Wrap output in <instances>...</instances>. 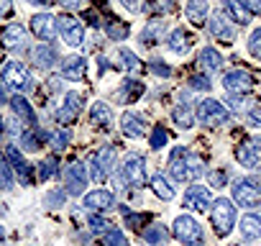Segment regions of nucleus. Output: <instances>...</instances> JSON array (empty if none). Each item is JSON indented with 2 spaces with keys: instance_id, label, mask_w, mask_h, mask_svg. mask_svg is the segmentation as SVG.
Segmentation results:
<instances>
[{
  "instance_id": "1",
  "label": "nucleus",
  "mask_w": 261,
  "mask_h": 246,
  "mask_svg": "<svg viewBox=\"0 0 261 246\" xmlns=\"http://www.w3.org/2000/svg\"><path fill=\"white\" fill-rule=\"evenodd\" d=\"M0 82H3L6 90H11L16 95H23V92H29L34 87V77L21 62L3 64V69H0Z\"/></svg>"
},
{
  "instance_id": "2",
  "label": "nucleus",
  "mask_w": 261,
  "mask_h": 246,
  "mask_svg": "<svg viewBox=\"0 0 261 246\" xmlns=\"http://www.w3.org/2000/svg\"><path fill=\"white\" fill-rule=\"evenodd\" d=\"M210 223H213L215 236L225 238V236L233 231V226H236V205H233V200H228V198H218V200H213V208H210Z\"/></svg>"
},
{
  "instance_id": "3",
  "label": "nucleus",
  "mask_w": 261,
  "mask_h": 246,
  "mask_svg": "<svg viewBox=\"0 0 261 246\" xmlns=\"http://www.w3.org/2000/svg\"><path fill=\"white\" fill-rule=\"evenodd\" d=\"M172 233L185 246H200L202 243V226L192 215H177L172 223Z\"/></svg>"
},
{
  "instance_id": "4",
  "label": "nucleus",
  "mask_w": 261,
  "mask_h": 246,
  "mask_svg": "<svg viewBox=\"0 0 261 246\" xmlns=\"http://www.w3.org/2000/svg\"><path fill=\"white\" fill-rule=\"evenodd\" d=\"M233 203L241 208H253L261 203V182L253 177H241L233 185Z\"/></svg>"
},
{
  "instance_id": "5",
  "label": "nucleus",
  "mask_w": 261,
  "mask_h": 246,
  "mask_svg": "<svg viewBox=\"0 0 261 246\" xmlns=\"http://www.w3.org/2000/svg\"><path fill=\"white\" fill-rule=\"evenodd\" d=\"M195 115H197V120H200V123H205V126H223V123H228V120H230L228 108H225L223 103L213 100V97L200 100V105H197Z\"/></svg>"
},
{
  "instance_id": "6",
  "label": "nucleus",
  "mask_w": 261,
  "mask_h": 246,
  "mask_svg": "<svg viewBox=\"0 0 261 246\" xmlns=\"http://www.w3.org/2000/svg\"><path fill=\"white\" fill-rule=\"evenodd\" d=\"M120 177H123V182L130 185V187H144V185H149L146 164H144V159H141L139 154H128V157L123 159V164H120Z\"/></svg>"
},
{
  "instance_id": "7",
  "label": "nucleus",
  "mask_w": 261,
  "mask_h": 246,
  "mask_svg": "<svg viewBox=\"0 0 261 246\" xmlns=\"http://www.w3.org/2000/svg\"><path fill=\"white\" fill-rule=\"evenodd\" d=\"M223 87L228 90V95H248L256 87V80L246 69H230L223 75Z\"/></svg>"
},
{
  "instance_id": "8",
  "label": "nucleus",
  "mask_w": 261,
  "mask_h": 246,
  "mask_svg": "<svg viewBox=\"0 0 261 246\" xmlns=\"http://www.w3.org/2000/svg\"><path fill=\"white\" fill-rule=\"evenodd\" d=\"M207 34L215 41H223V44H233L236 41V26H233V21L225 13H213L207 18Z\"/></svg>"
},
{
  "instance_id": "9",
  "label": "nucleus",
  "mask_w": 261,
  "mask_h": 246,
  "mask_svg": "<svg viewBox=\"0 0 261 246\" xmlns=\"http://www.w3.org/2000/svg\"><path fill=\"white\" fill-rule=\"evenodd\" d=\"M236 162L246 169H256L261 162V139H243L236 146Z\"/></svg>"
},
{
  "instance_id": "10",
  "label": "nucleus",
  "mask_w": 261,
  "mask_h": 246,
  "mask_svg": "<svg viewBox=\"0 0 261 246\" xmlns=\"http://www.w3.org/2000/svg\"><path fill=\"white\" fill-rule=\"evenodd\" d=\"M82 208L87 210V213H108V210H113L115 208V195L110 192V190H92V192H87L85 198H82Z\"/></svg>"
},
{
  "instance_id": "11",
  "label": "nucleus",
  "mask_w": 261,
  "mask_h": 246,
  "mask_svg": "<svg viewBox=\"0 0 261 246\" xmlns=\"http://www.w3.org/2000/svg\"><path fill=\"white\" fill-rule=\"evenodd\" d=\"M57 31L62 34V39H64L67 46H80V44L85 41V29H82V23H80L74 16H62V18H57Z\"/></svg>"
},
{
  "instance_id": "12",
  "label": "nucleus",
  "mask_w": 261,
  "mask_h": 246,
  "mask_svg": "<svg viewBox=\"0 0 261 246\" xmlns=\"http://www.w3.org/2000/svg\"><path fill=\"white\" fill-rule=\"evenodd\" d=\"M64 190L69 192V195H82L85 192V187H87V169H85V164L82 162H72V164H67V169H64Z\"/></svg>"
},
{
  "instance_id": "13",
  "label": "nucleus",
  "mask_w": 261,
  "mask_h": 246,
  "mask_svg": "<svg viewBox=\"0 0 261 246\" xmlns=\"http://www.w3.org/2000/svg\"><path fill=\"white\" fill-rule=\"evenodd\" d=\"M82 105H85V97H82V92H67V95H64V103H62V108L57 110V123H62V126L72 123V120L80 115Z\"/></svg>"
},
{
  "instance_id": "14",
  "label": "nucleus",
  "mask_w": 261,
  "mask_h": 246,
  "mask_svg": "<svg viewBox=\"0 0 261 246\" xmlns=\"http://www.w3.org/2000/svg\"><path fill=\"white\" fill-rule=\"evenodd\" d=\"M31 34L36 36V39H41L44 44H49L59 31H57V18L54 16H49V13H36L34 18H31Z\"/></svg>"
},
{
  "instance_id": "15",
  "label": "nucleus",
  "mask_w": 261,
  "mask_h": 246,
  "mask_svg": "<svg viewBox=\"0 0 261 246\" xmlns=\"http://www.w3.org/2000/svg\"><path fill=\"white\" fill-rule=\"evenodd\" d=\"M192 46H195V36H192L187 29H174V31L167 36V49H169L172 54H177V57L190 54Z\"/></svg>"
},
{
  "instance_id": "16",
  "label": "nucleus",
  "mask_w": 261,
  "mask_h": 246,
  "mask_svg": "<svg viewBox=\"0 0 261 246\" xmlns=\"http://www.w3.org/2000/svg\"><path fill=\"white\" fill-rule=\"evenodd\" d=\"M190 149L187 146H174L172 154H169V169H172V177L177 182H190L187 180V162H190Z\"/></svg>"
},
{
  "instance_id": "17",
  "label": "nucleus",
  "mask_w": 261,
  "mask_h": 246,
  "mask_svg": "<svg viewBox=\"0 0 261 246\" xmlns=\"http://www.w3.org/2000/svg\"><path fill=\"white\" fill-rule=\"evenodd\" d=\"M6 159L11 162V167H13V172L18 175V182L29 187V185L34 182V177H31V167L26 164V159H23V154H21V149H18V146H6Z\"/></svg>"
},
{
  "instance_id": "18",
  "label": "nucleus",
  "mask_w": 261,
  "mask_h": 246,
  "mask_svg": "<svg viewBox=\"0 0 261 246\" xmlns=\"http://www.w3.org/2000/svg\"><path fill=\"white\" fill-rule=\"evenodd\" d=\"M185 205H187V208H192V210H197V213L207 210V208L213 205L210 190H207V187H202V185H190V187H187V192H185Z\"/></svg>"
},
{
  "instance_id": "19",
  "label": "nucleus",
  "mask_w": 261,
  "mask_h": 246,
  "mask_svg": "<svg viewBox=\"0 0 261 246\" xmlns=\"http://www.w3.org/2000/svg\"><path fill=\"white\" fill-rule=\"evenodd\" d=\"M8 103H11L13 113H16V115H18V118H21V120L26 123L29 129H36V123H39V120H36V113H34L31 103H29V100H26L23 95H13V97H11Z\"/></svg>"
},
{
  "instance_id": "20",
  "label": "nucleus",
  "mask_w": 261,
  "mask_h": 246,
  "mask_svg": "<svg viewBox=\"0 0 261 246\" xmlns=\"http://www.w3.org/2000/svg\"><path fill=\"white\" fill-rule=\"evenodd\" d=\"M197 62H200V67H202L207 75H218V72L223 69V57H220V52L213 49V46H202L200 54H197Z\"/></svg>"
},
{
  "instance_id": "21",
  "label": "nucleus",
  "mask_w": 261,
  "mask_h": 246,
  "mask_svg": "<svg viewBox=\"0 0 261 246\" xmlns=\"http://www.w3.org/2000/svg\"><path fill=\"white\" fill-rule=\"evenodd\" d=\"M120 131H123V136H128V139H141L144 131H146V126H144L141 115H136V113H123V115H120Z\"/></svg>"
},
{
  "instance_id": "22",
  "label": "nucleus",
  "mask_w": 261,
  "mask_h": 246,
  "mask_svg": "<svg viewBox=\"0 0 261 246\" xmlns=\"http://www.w3.org/2000/svg\"><path fill=\"white\" fill-rule=\"evenodd\" d=\"M31 59H34V64H36L39 69H51V67L59 62V54H57V49H54L51 44H41V46H36V49L31 52Z\"/></svg>"
},
{
  "instance_id": "23",
  "label": "nucleus",
  "mask_w": 261,
  "mask_h": 246,
  "mask_svg": "<svg viewBox=\"0 0 261 246\" xmlns=\"http://www.w3.org/2000/svg\"><path fill=\"white\" fill-rule=\"evenodd\" d=\"M223 13H225L230 21H236L238 26H246V23L251 21V13H248V8L243 6V0H223Z\"/></svg>"
},
{
  "instance_id": "24",
  "label": "nucleus",
  "mask_w": 261,
  "mask_h": 246,
  "mask_svg": "<svg viewBox=\"0 0 261 246\" xmlns=\"http://www.w3.org/2000/svg\"><path fill=\"white\" fill-rule=\"evenodd\" d=\"M90 123L97 129H110L113 126V108L108 103H95L90 108Z\"/></svg>"
},
{
  "instance_id": "25",
  "label": "nucleus",
  "mask_w": 261,
  "mask_h": 246,
  "mask_svg": "<svg viewBox=\"0 0 261 246\" xmlns=\"http://www.w3.org/2000/svg\"><path fill=\"white\" fill-rule=\"evenodd\" d=\"M195 110H192V105L187 103V100H182V103H177L174 105V110H172V120L177 123L179 129H192L195 126Z\"/></svg>"
},
{
  "instance_id": "26",
  "label": "nucleus",
  "mask_w": 261,
  "mask_h": 246,
  "mask_svg": "<svg viewBox=\"0 0 261 246\" xmlns=\"http://www.w3.org/2000/svg\"><path fill=\"white\" fill-rule=\"evenodd\" d=\"M0 41H3V46H8V49H18L26 41V29L21 23H11L8 29L0 31Z\"/></svg>"
},
{
  "instance_id": "27",
  "label": "nucleus",
  "mask_w": 261,
  "mask_h": 246,
  "mask_svg": "<svg viewBox=\"0 0 261 246\" xmlns=\"http://www.w3.org/2000/svg\"><path fill=\"white\" fill-rule=\"evenodd\" d=\"M85 72H87V62H85L82 57H67V59L62 62V75H64L67 80H82Z\"/></svg>"
},
{
  "instance_id": "28",
  "label": "nucleus",
  "mask_w": 261,
  "mask_h": 246,
  "mask_svg": "<svg viewBox=\"0 0 261 246\" xmlns=\"http://www.w3.org/2000/svg\"><path fill=\"white\" fill-rule=\"evenodd\" d=\"M115 146H110V144H105L97 154H95V162H97V167H100V172L105 175V177H110L113 175V169H115Z\"/></svg>"
},
{
  "instance_id": "29",
  "label": "nucleus",
  "mask_w": 261,
  "mask_h": 246,
  "mask_svg": "<svg viewBox=\"0 0 261 246\" xmlns=\"http://www.w3.org/2000/svg\"><path fill=\"white\" fill-rule=\"evenodd\" d=\"M149 185H151V192L159 198V200H174V195H177V190H174V185H169L162 175H154L151 180H149Z\"/></svg>"
},
{
  "instance_id": "30",
  "label": "nucleus",
  "mask_w": 261,
  "mask_h": 246,
  "mask_svg": "<svg viewBox=\"0 0 261 246\" xmlns=\"http://www.w3.org/2000/svg\"><path fill=\"white\" fill-rule=\"evenodd\" d=\"M241 233L246 238H261V213H246L241 218Z\"/></svg>"
},
{
  "instance_id": "31",
  "label": "nucleus",
  "mask_w": 261,
  "mask_h": 246,
  "mask_svg": "<svg viewBox=\"0 0 261 246\" xmlns=\"http://www.w3.org/2000/svg\"><path fill=\"white\" fill-rule=\"evenodd\" d=\"M187 18L200 26L207 18V0H187Z\"/></svg>"
},
{
  "instance_id": "32",
  "label": "nucleus",
  "mask_w": 261,
  "mask_h": 246,
  "mask_svg": "<svg viewBox=\"0 0 261 246\" xmlns=\"http://www.w3.org/2000/svg\"><path fill=\"white\" fill-rule=\"evenodd\" d=\"M169 238V231H167V226H162V223H154V226H149L146 231H144V241L149 243V246H159V243H164Z\"/></svg>"
},
{
  "instance_id": "33",
  "label": "nucleus",
  "mask_w": 261,
  "mask_h": 246,
  "mask_svg": "<svg viewBox=\"0 0 261 246\" xmlns=\"http://www.w3.org/2000/svg\"><path fill=\"white\" fill-rule=\"evenodd\" d=\"M141 92H144V85H141V82H136V80H125L123 87H120V92H118V97L134 103L136 97H141Z\"/></svg>"
},
{
  "instance_id": "34",
  "label": "nucleus",
  "mask_w": 261,
  "mask_h": 246,
  "mask_svg": "<svg viewBox=\"0 0 261 246\" xmlns=\"http://www.w3.org/2000/svg\"><path fill=\"white\" fill-rule=\"evenodd\" d=\"M162 34H164V23H162V21H154V23H149L146 31L141 34V41H144L146 46H151V44H156V41L162 39Z\"/></svg>"
},
{
  "instance_id": "35",
  "label": "nucleus",
  "mask_w": 261,
  "mask_h": 246,
  "mask_svg": "<svg viewBox=\"0 0 261 246\" xmlns=\"http://www.w3.org/2000/svg\"><path fill=\"white\" fill-rule=\"evenodd\" d=\"M105 31H108L110 41H123V39L128 36V26H123L118 18H108V26H105Z\"/></svg>"
},
{
  "instance_id": "36",
  "label": "nucleus",
  "mask_w": 261,
  "mask_h": 246,
  "mask_svg": "<svg viewBox=\"0 0 261 246\" xmlns=\"http://www.w3.org/2000/svg\"><path fill=\"white\" fill-rule=\"evenodd\" d=\"M13 187V167L8 159H0V190Z\"/></svg>"
},
{
  "instance_id": "37",
  "label": "nucleus",
  "mask_w": 261,
  "mask_h": 246,
  "mask_svg": "<svg viewBox=\"0 0 261 246\" xmlns=\"http://www.w3.org/2000/svg\"><path fill=\"white\" fill-rule=\"evenodd\" d=\"M202 159L197 157V154H190V162H187V180L190 182H195L197 177H202Z\"/></svg>"
},
{
  "instance_id": "38",
  "label": "nucleus",
  "mask_w": 261,
  "mask_h": 246,
  "mask_svg": "<svg viewBox=\"0 0 261 246\" xmlns=\"http://www.w3.org/2000/svg\"><path fill=\"white\" fill-rule=\"evenodd\" d=\"M87 226H90V231H92V233H108V231H110V223H108L100 213H90Z\"/></svg>"
},
{
  "instance_id": "39",
  "label": "nucleus",
  "mask_w": 261,
  "mask_h": 246,
  "mask_svg": "<svg viewBox=\"0 0 261 246\" xmlns=\"http://www.w3.org/2000/svg\"><path fill=\"white\" fill-rule=\"evenodd\" d=\"M102 243H105V246H128V238L123 236V231L110 228L108 233H102Z\"/></svg>"
},
{
  "instance_id": "40",
  "label": "nucleus",
  "mask_w": 261,
  "mask_h": 246,
  "mask_svg": "<svg viewBox=\"0 0 261 246\" xmlns=\"http://www.w3.org/2000/svg\"><path fill=\"white\" fill-rule=\"evenodd\" d=\"M187 87H190V90H200V92H210V90H213V82H210L205 75H192V77L187 80Z\"/></svg>"
},
{
  "instance_id": "41",
  "label": "nucleus",
  "mask_w": 261,
  "mask_h": 246,
  "mask_svg": "<svg viewBox=\"0 0 261 246\" xmlns=\"http://www.w3.org/2000/svg\"><path fill=\"white\" fill-rule=\"evenodd\" d=\"M39 146H41V141L36 139L34 129H29V131L21 134V149H23V152H39Z\"/></svg>"
},
{
  "instance_id": "42",
  "label": "nucleus",
  "mask_w": 261,
  "mask_h": 246,
  "mask_svg": "<svg viewBox=\"0 0 261 246\" xmlns=\"http://www.w3.org/2000/svg\"><path fill=\"white\" fill-rule=\"evenodd\" d=\"M207 182L213 187H225L230 182V175H228V169H213V172H207Z\"/></svg>"
},
{
  "instance_id": "43",
  "label": "nucleus",
  "mask_w": 261,
  "mask_h": 246,
  "mask_svg": "<svg viewBox=\"0 0 261 246\" xmlns=\"http://www.w3.org/2000/svg\"><path fill=\"white\" fill-rule=\"evenodd\" d=\"M248 52L251 57H256L261 62V29H253L251 36H248Z\"/></svg>"
},
{
  "instance_id": "44",
  "label": "nucleus",
  "mask_w": 261,
  "mask_h": 246,
  "mask_svg": "<svg viewBox=\"0 0 261 246\" xmlns=\"http://www.w3.org/2000/svg\"><path fill=\"white\" fill-rule=\"evenodd\" d=\"M118 57L123 59V67H125V69H134V72H136V69H141V62H139V57H136L134 52L120 49V52H118Z\"/></svg>"
},
{
  "instance_id": "45",
  "label": "nucleus",
  "mask_w": 261,
  "mask_h": 246,
  "mask_svg": "<svg viewBox=\"0 0 261 246\" xmlns=\"http://www.w3.org/2000/svg\"><path fill=\"white\" fill-rule=\"evenodd\" d=\"M151 11L154 13H162V16H172L177 11V0H156Z\"/></svg>"
},
{
  "instance_id": "46",
  "label": "nucleus",
  "mask_w": 261,
  "mask_h": 246,
  "mask_svg": "<svg viewBox=\"0 0 261 246\" xmlns=\"http://www.w3.org/2000/svg\"><path fill=\"white\" fill-rule=\"evenodd\" d=\"M49 141H51V149H54V152H62V149H67V144H69V134H67V131H57V134L49 136Z\"/></svg>"
},
{
  "instance_id": "47",
  "label": "nucleus",
  "mask_w": 261,
  "mask_h": 246,
  "mask_svg": "<svg viewBox=\"0 0 261 246\" xmlns=\"http://www.w3.org/2000/svg\"><path fill=\"white\" fill-rule=\"evenodd\" d=\"M57 175V159H44L39 164V180H49Z\"/></svg>"
},
{
  "instance_id": "48",
  "label": "nucleus",
  "mask_w": 261,
  "mask_h": 246,
  "mask_svg": "<svg viewBox=\"0 0 261 246\" xmlns=\"http://www.w3.org/2000/svg\"><path fill=\"white\" fill-rule=\"evenodd\" d=\"M64 198H67V195H64L62 190H51V192L44 198V203H46V208H62V205H64Z\"/></svg>"
},
{
  "instance_id": "49",
  "label": "nucleus",
  "mask_w": 261,
  "mask_h": 246,
  "mask_svg": "<svg viewBox=\"0 0 261 246\" xmlns=\"http://www.w3.org/2000/svg\"><path fill=\"white\" fill-rule=\"evenodd\" d=\"M149 69H151L154 75H159V77H172V67H169V64H164L162 59H151Z\"/></svg>"
},
{
  "instance_id": "50",
  "label": "nucleus",
  "mask_w": 261,
  "mask_h": 246,
  "mask_svg": "<svg viewBox=\"0 0 261 246\" xmlns=\"http://www.w3.org/2000/svg\"><path fill=\"white\" fill-rule=\"evenodd\" d=\"M164 144H167V131H164V126H156L154 134H151V149L156 152V149H162Z\"/></svg>"
},
{
  "instance_id": "51",
  "label": "nucleus",
  "mask_w": 261,
  "mask_h": 246,
  "mask_svg": "<svg viewBox=\"0 0 261 246\" xmlns=\"http://www.w3.org/2000/svg\"><path fill=\"white\" fill-rule=\"evenodd\" d=\"M87 164H90V177H92V182L102 185V182H105V175L100 172V167H97V162H95V154L90 157V162H87Z\"/></svg>"
},
{
  "instance_id": "52",
  "label": "nucleus",
  "mask_w": 261,
  "mask_h": 246,
  "mask_svg": "<svg viewBox=\"0 0 261 246\" xmlns=\"http://www.w3.org/2000/svg\"><path fill=\"white\" fill-rule=\"evenodd\" d=\"M123 215H125V220H128V226H141V223H146V215H139V213H130V210H125L123 208Z\"/></svg>"
},
{
  "instance_id": "53",
  "label": "nucleus",
  "mask_w": 261,
  "mask_h": 246,
  "mask_svg": "<svg viewBox=\"0 0 261 246\" xmlns=\"http://www.w3.org/2000/svg\"><path fill=\"white\" fill-rule=\"evenodd\" d=\"M248 123H251V126H256V129H261V105H253L248 110Z\"/></svg>"
},
{
  "instance_id": "54",
  "label": "nucleus",
  "mask_w": 261,
  "mask_h": 246,
  "mask_svg": "<svg viewBox=\"0 0 261 246\" xmlns=\"http://www.w3.org/2000/svg\"><path fill=\"white\" fill-rule=\"evenodd\" d=\"M120 6L125 8V11H130V13H139L144 6H141V0H120Z\"/></svg>"
},
{
  "instance_id": "55",
  "label": "nucleus",
  "mask_w": 261,
  "mask_h": 246,
  "mask_svg": "<svg viewBox=\"0 0 261 246\" xmlns=\"http://www.w3.org/2000/svg\"><path fill=\"white\" fill-rule=\"evenodd\" d=\"M13 13V0H0V18H8Z\"/></svg>"
},
{
  "instance_id": "56",
  "label": "nucleus",
  "mask_w": 261,
  "mask_h": 246,
  "mask_svg": "<svg viewBox=\"0 0 261 246\" xmlns=\"http://www.w3.org/2000/svg\"><path fill=\"white\" fill-rule=\"evenodd\" d=\"M243 6L248 8V13H256V16H261V0H243Z\"/></svg>"
},
{
  "instance_id": "57",
  "label": "nucleus",
  "mask_w": 261,
  "mask_h": 246,
  "mask_svg": "<svg viewBox=\"0 0 261 246\" xmlns=\"http://www.w3.org/2000/svg\"><path fill=\"white\" fill-rule=\"evenodd\" d=\"M57 3H62L64 8H69V11H74V8H82L87 0H57Z\"/></svg>"
},
{
  "instance_id": "58",
  "label": "nucleus",
  "mask_w": 261,
  "mask_h": 246,
  "mask_svg": "<svg viewBox=\"0 0 261 246\" xmlns=\"http://www.w3.org/2000/svg\"><path fill=\"white\" fill-rule=\"evenodd\" d=\"M26 3H31V6H51L54 0H26Z\"/></svg>"
},
{
  "instance_id": "59",
  "label": "nucleus",
  "mask_w": 261,
  "mask_h": 246,
  "mask_svg": "<svg viewBox=\"0 0 261 246\" xmlns=\"http://www.w3.org/2000/svg\"><path fill=\"white\" fill-rule=\"evenodd\" d=\"M8 97H6V90H3V82H0V103H6Z\"/></svg>"
},
{
  "instance_id": "60",
  "label": "nucleus",
  "mask_w": 261,
  "mask_h": 246,
  "mask_svg": "<svg viewBox=\"0 0 261 246\" xmlns=\"http://www.w3.org/2000/svg\"><path fill=\"white\" fill-rule=\"evenodd\" d=\"M3 238H6V228L0 226V243H3Z\"/></svg>"
}]
</instances>
